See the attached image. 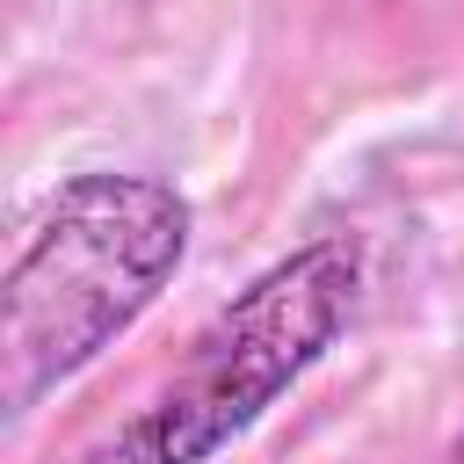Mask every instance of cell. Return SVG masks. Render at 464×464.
Segmentation results:
<instances>
[{
  "mask_svg": "<svg viewBox=\"0 0 464 464\" xmlns=\"http://www.w3.org/2000/svg\"><path fill=\"white\" fill-rule=\"evenodd\" d=\"M196 203L160 174H72L22 232L7 268L0 392L29 420L58 384L94 370L181 276Z\"/></svg>",
  "mask_w": 464,
  "mask_h": 464,
  "instance_id": "6da1fadb",
  "label": "cell"
},
{
  "mask_svg": "<svg viewBox=\"0 0 464 464\" xmlns=\"http://www.w3.org/2000/svg\"><path fill=\"white\" fill-rule=\"evenodd\" d=\"M362 246L348 232L290 246L188 341L181 370L80 464H210L348 334Z\"/></svg>",
  "mask_w": 464,
  "mask_h": 464,
  "instance_id": "7a4b0ae2",
  "label": "cell"
}]
</instances>
